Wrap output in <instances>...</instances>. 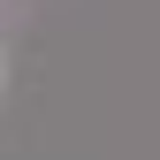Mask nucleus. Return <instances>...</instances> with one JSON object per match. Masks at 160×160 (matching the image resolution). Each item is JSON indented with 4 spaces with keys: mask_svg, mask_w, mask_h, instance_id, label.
<instances>
[]
</instances>
